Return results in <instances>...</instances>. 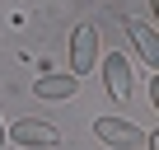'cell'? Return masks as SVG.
Masks as SVG:
<instances>
[{"label":"cell","instance_id":"obj_1","mask_svg":"<svg viewBox=\"0 0 159 150\" xmlns=\"http://www.w3.org/2000/svg\"><path fill=\"white\" fill-rule=\"evenodd\" d=\"M94 136H98L108 150H145V145H150V131H140V127L126 122V117H98V122H94Z\"/></svg>","mask_w":159,"mask_h":150},{"label":"cell","instance_id":"obj_2","mask_svg":"<svg viewBox=\"0 0 159 150\" xmlns=\"http://www.w3.org/2000/svg\"><path fill=\"white\" fill-rule=\"evenodd\" d=\"M94 61H98V28L94 24H75L70 28V75H84L94 70Z\"/></svg>","mask_w":159,"mask_h":150},{"label":"cell","instance_id":"obj_3","mask_svg":"<svg viewBox=\"0 0 159 150\" xmlns=\"http://www.w3.org/2000/svg\"><path fill=\"white\" fill-rule=\"evenodd\" d=\"M5 141H14V145H28V150H47V145H56V141H61V131H56L52 122H38V117H19V122L5 131Z\"/></svg>","mask_w":159,"mask_h":150},{"label":"cell","instance_id":"obj_4","mask_svg":"<svg viewBox=\"0 0 159 150\" xmlns=\"http://www.w3.org/2000/svg\"><path fill=\"white\" fill-rule=\"evenodd\" d=\"M103 85H108L112 103H126V99H131V61H126L122 52H108V56H103Z\"/></svg>","mask_w":159,"mask_h":150},{"label":"cell","instance_id":"obj_5","mask_svg":"<svg viewBox=\"0 0 159 150\" xmlns=\"http://www.w3.org/2000/svg\"><path fill=\"white\" fill-rule=\"evenodd\" d=\"M33 94L38 99H75L80 94V75H38Z\"/></svg>","mask_w":159,"mask_h":150},{"label":"cell","instance_id":"obj_6","mask_svg":"<svg viewBox=\"0 0 159 150\" xmlns=\"http://www.w3.org/2000/svg\"><path fill=\"white\" fill-rule=\"evenodd\" d=\"M126 33H131V42H136V52H140V61L150 66V70H159V38H154V28L150 24H126Z\"/></svg>","mask_w":159,"mask_h":150},{"label":"cell","instance_id":"obj_7","mask_svg":"<svg viewBox=\"0 0 159 150\" xmlns=\"http://www.w3.org/2000/svg\"><path fill=\"white\" fill-rule=\"evenodd\" d=\"M0 145H5V122H0Z\"/></svg>","mask_w":159,"mask_h":150}]
</instances>
